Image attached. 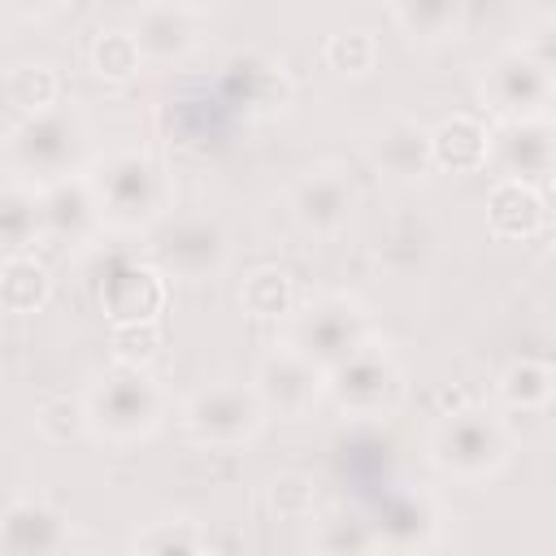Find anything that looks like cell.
<instances>
[{"instance_id":"obj_1","label":"cell","mask_w":556,"mask_h":556,"mask_svg":"<svg viewBox=\"0 0 556 556\" xmlns=\"http://www.w3.org/2000/svg\"><path fill=\"white\" fill-rule=\"evenodd\" d=\"M83 404H87V430L113 447L143 443L148 434H156V426L165 417L161 382L135 361H117V365L100 369L91 378Z\"/></svg>"},{"instance_id":"obj_2","label":"cell","mask_w":556,"mask_h":556,"mask_svg":"<svg viewBox=\"0 0 556 556\" xmlns=\"http://www.w3.org/2000/svg\"><path fill=\"white\" fill-rule=\"evenodd\" d=\"M4 156H9V178L30 182V187H52L61 178L83 174L87 126L65 104H52L30 117H13L4 135Z\"/></svg>"},{"instance_id":"obj_3","label":"cell","mask_w":556,"mask_h":556,"mask_svg":"<svg viewBox=\"0 0 556 556\" xmlns=\"http://www.w3.org/2000/svg\"><path fill=\"white\" fill-rule=\"evenodd\" d=\"M100 217L113 230H148L165 213V174L148 152H104L87 174Z\"/></svg>"},{"instance_id":"obj_4","label":"cell","mask_w":556,"mask_h":556,"mask_svg":"<svg viewBox=\"0 0 556 556\" xmlns=\"http://www.w3.org/2000/svg\"><path fill=\"white\" fill-rule=\"evenodd\" d=\"M508 426L486 408H456L430 430V460L456 482H491L508 465Z\"/></svg>"},{"instance_id":"obj_5","label":"cell","mask_w":556,"mask_h":556,"mask_svg":"<svg viewBox=\"0 0 556 556\" xmlns=\"http://www.w3.org/2000/svg\"><path fill=\"white\" fill-rule=\"evenodd\" d=\"M269 408L252 382H204L200 391L187 395L178 426L195 447H243L248 439L261 434Z\"/></svg>"},{"instance_id":"obj_6","label":"cell","mask_w":556,"mask_h":556,"mask_svg":"<svg viewBox=\"0 0 556 556\" xmlns=\"http://www.w3.org/2000/svg\"><path fill=\"white\" fill-rule=\"evenodd\" d=\"M326 400L343 417L378 421V417L400 408V400H404V369H400V361L382 343L365 339L352 356H343L339 365L326 369Z\"/></svg>"},{"instance_id":"obj_7","label":"cell","mask_w":556,"mask_h":556,"mask_svg":"<svg viewBox=\"0 0 556 556\" xmlns=\"http://www.w3.org/2000/svg\"><path fill=\"white\" fill-rule=\"evenodd\" d=\"M365 339H369V321H365V308L352 295H317L287 326V343L321 369L352 356Z\"/></svg>"},{"instance_id":"obj_8","label":"cell","mask_w":556,"mask_h":556,"mask_svg":"<svg viewBox=\"0 0 556 556\" xmlns=\"http://www.w3.org/2000/svg\"><path fill=\"white\" fill-rule=\"evenodd\" d=\"M152 261L169 278L204 282V278H217L226 269V261H230V235L213 217H178V222H169L156 235Z\"/></svg>"},{"instance_id":"obj_9","label":"cell","mask_w":556,"mask_h":556,"mask_svg":"<svg viewBox=\"0 0 556 556\" xmlns=\"http://www.w3.org/2000/svg\"><path fill=\"white\" fill-rule=\"evenodd\" d=\"M252 387L261 391V400H265L269 413L287 417V421H300V417H308V413L326 400V369L313 365L304 352H295V348L287 343V348L269 352V356L256 365Z\"/></svg>"},{"instance_id":"obj_10","label":"cell","mask_w":556,"mask_h":556,"mask_svg":"<svg viewBox=\"0 0 556 556\" xmlns=\"http://www.w3.org/2000/svg\"><path fill=\"white\" fill-rule=\"evenodd\" d=\"M165 282H169V274L156 261H130V256L113 261L100 274V308L117 330L148 326L165 308V295H169Z\"/></svg>"},{"instance_id":"obj_11","label":"cell","mask_w":556,"mask_h":556,"mask_svg":"<svg viewBox=\"0 0 556 556\" xmlns=\"http://www.w3.org/2000/svg\"><path fill=\"white\" fill-rule=\"evenodd\" d=\"M491 161L504 169L500 178H521L543 191L556 178V126L547 122V113L508 117L491 135Z\"/></svg>"},{"instance_id":"obj_12","label":"cell","mask_w":556,"mask_h":556,"mask_svg":"<svg viewBox=\"0 0 556 556\" xmlns=\"http://www.w3.org/2000/svg\"><path fill=\"white\" fill-rule=\"evenodd\" d=\"M365 156L391 182H421L434 169V126L395 113V117L369 126Z\"/></svg>"},{"instance_id":"obj_13","label":"cell","mask_w":556,"mask_h":556,"mask_svg":"<svg viewBox=\"0 0 556 556\" xmlns=\"http://www.w3.org/2000/svg\"><path fill=\"white\" fill-rule=\"evenodd\" d=\"M552 91H556L552 78H547L521 48L500 52V56L482 70V100H486L491 113H500L504 122H508V117H539V113H547Z\"/></svg>"},{"instance_id":"obj_14","label":"cell","mask_w":556,"mask_h":556,"mask_svg":"<svg viewBox=\"0 0 556 556\" xmlns=\"http://www.w3.org/2000/svg\"><path fill=\"white\" fill-rule=\"evenodd\" d=\"M287 208L295 217V226L313 239H330L348 226L352 208H356V191L348 182L343 169L334 165H317L308 169L291 191H287Z\"/></svg>"},{"instance_id":"obj_15","label":"cell","mask_w":556,"mask_h":556,"mask_svg":"<svg viewBox=\"0 0 556 556\" xmlns=\"http://www.w3.org/2000/svg\"><path fill=\"white\" fill-rule=\"evenodd\" d=\"M70 547V521L39 495H13L0 517V552L4 556H48Z\"/></svg>"},{"instance_id":"obj_16","label":"cell","mask_w":556,"mask_h":556,"mask_svg":"<svg viewBox=\"0 0 556 556\" xmlns=\"http://www.w3.org/2000/svg\"><path fill=\"white\" fill-rule=\"evenodd\" d=\"M217 83H222V96L252 117H269L291 100V83H287L282 65L265 52H235L222 65Z\"/></svg>"},{"instance_id":"obj_17","label":"cell","mask_w":556,"mask_h":556,"mask_svg":"<svg viewBox=\"0 0 556 556\" xmlns=\"http://www.w3.org/2000/svg\"><path fill=\"white\" fill-rule=\"evenodd\" d=\"M135 39L148 65H178L200 48V22L191 4L178 0H152L135 17Z\"/></svg>"},{"instance_id":"obj_18","label":"cell","mask_w":556,"mask_h":556,"mask_svg":"<svg viewBox=\"0 0 556 556\" xmlns=\"http://www.w3.org/2000/svg\"><path fill=\"white\" fill-rule=\"evenodd\" d=\"M39 208H43V230L52 239L78 243V239H87V235H96L104 226L87 174H74V178H61L52 187H39Z\"/></svg>"},{"instance_id":"obj_19","label":"cell","mask_w":556,"mask_h":556,"mask_svg":"<svg viewBox=\"0 0 556 556\" xmlns=\"http://www.w3.org/2000/svg\"><path fill=\"white\" fill-rule=\"evenodd\" d=\"M486 230L495 239H530L543 230V191L521 178H500L486 191Z\"/></svg>"},{"instance_id":"obj_20","label":"cell","mask_w":556,"mask_h":556,"mask_svg":"<svg viewBox=\"0 0 556 556\" xmlns=\"http://www.w3.org/2000/svg\"><path fill=\"white\" fill-rule=\"evenodd\" d=\"M378 534H382V547H395V552H413V547H430L434 534H439V508L430 495H417V491H404V495H391L378 513Z\"/></svg>"},{"instance_id":"obj_21","label":"cell","mask_w":556,"mask_h":556,"mask_svg":"<svg viewBox=\"0 0 556 556\" xmlns=\"http://www.w3.org/2000/svg\"><path fill=\"white\" fill-rule=\"evenodd\" d=\"M491 161V130L473 113H452L434 126V169L473 174Z\"/></svg>"},{"instance_id":"obj_22","label":"cell","mask_w":556,"mask_h":556,"mask_svg":"<svg viewBox=\"0 0 556 556\" xmlns=\"http://www.w3.org/2000/svg\"><path fill=\"white\" fill-rule=\"evenodd\" d=\"M391 17L413 43L434 48V43H447L460 35L465 0H391Z\"/></svg>"},{"instance_id":"obj_23","label":"cell","mask_w":556,"mask_h":556,"mask_svg":"<svg viewBox=\"0 0 556 556\" xmlns=\"http://www.w3.org/2000/svg\"><path fill=\"white\" fill-rule=\"evenodd\" d=\"M52 295V274L43 261H35L30 252H4V265H0V304L4 313L22 317V313H35L43 308Z\"/></svg>"},{"instance_id":"obj_24","label":"cell","mask_w":556,"mask_h":556,"mask_svg":"<svg viewBox=\"0 0 556 556\" xmlns=\"http://www.w3.org/2000/svg\"><path fill=\"white\" fill-rule=\"evenodd\" d=\"M556 391V369L547 361H534V356H517L500 369L495 378V400L504 408H517V413H539L547 408Z\"/></svg>"},{"instance_id":"obj_25","label":"cell","mask_w":556,"mask_h":556,"mask_svg":"<svg viewBox=\"0 0 556 556\" xmlns=\"http://www.w3.org/2000/svg\"><path fill=\"white\" fill-rule=\"evenodd\" d=\"M4 100L17 117L43 113L52 104H61V74L48 61H17L4 74Z\"/></svg>"},{"instance_id":"obj_26","label":"cell","mask_w":556,"mask_h":556,"mask_svg":"<svg viewBox=\"0 0 556 556\" xmlns=\"http://www.w3.org/2000/svg\"><path fill=\"white\" fill-rule=\"evenodd\" d=\"M43 230V208H39V187L9 178L4 195H0V239L4 252H26Z\"/></svg>"},{"instance_id":"obj_27","label":"cell","mask_w":556,"mask_h":556,"mask_svg":"<svg viewBox=\"0 0 556 556\" xmlns=\"http://www.w3.org/2000/svg\"><path fill=\"white\" fill-rule=\"evenodd\" d=\"M313 547L317 552H334V556H352V552H374L382 547V534H378V521H365L361 513H321L313 517Z\"/></svg>"},{"instance_id":"obj_28","label":"cell","mask_w":556,"mask_h":556,"mask_svg":"<svg viewBox=\"0 0 556 556\" xmlns=\"http://www.w3.org/2000/svg\"><path fill=\"white\" fill-rule=\"evenodd\" d=\"M143 65H148V61H143V52H139L135 30L109 26V30L96 35V43H91V70H96L104 83H126V78H135Z\"/></svg>"},{"instance_id":"obj_29","label":"cell","mask_w":556,"mask_h":556,"mask_svg":"<svg viewBox=\"0 0 556 556\" xmlns=\"http://www.w3.org/2000/svg\"><path fill=\"white\" fill-rule=\"evenodd\" d=\"M239 304H243V313H252V317H282V313H291V304H295L291 278H287L282 269H274V265H261V269H252V274L239 282Z\"/></svg>"},{"instance_id":"obj_30","label":"cell","mask_w":556,"mask_h":556,"mask_svg":"<svg viewBox=\"0 0 556 556\" xmlns=\"http://www.w3.org/2000/svg\"><path fill=\"white\" fill-rule=\"evenodd\" d=\"M130 547H135V552H204L208 539H204L200 521L174 513V517H156V521H148V526L130 539Z\"/></svg>"},{"instance_id":"obj_31","label":"cell","mask_w":556,"mask_h":556,"mask_svg":"<svg viewBox=\"0 0 556 556\" xmlns=\"http://www.w3.org/2000/svg\"><path fill=\"white\" fill-rule=\"evenodd\" d=\"M321 56H326V65H330L334 74L361 78V74H369V70L378 65L382 52H378V39H374L369 30H339V35L326 39Z\"/></svg>"},{"instance_id":"obj_32","label":"cell","mask_w":556,"mask_h":556,"mask_svg":"<svg viewBox=\"0 0 556 556\" xmlns=\"http://www.w3.org/2000/svg\"><path fill=\"white\" fill-rule=\"evenodd\" d=\"M35 430L48 439V443H70L78 434H91L87 430V404L83 400H70V395H52L35 408Z\"/></svg>"},{"instance_id":"obj_33","label":"cell","mask_w":556,"mask_h":556,"mask_svg":"<svg viewBox=\"0 0 556 556\" xmlns=\"http://www.w3.org/2000/svg\"><path fill=\"white\" fill-rule=\"evenodd\" d=\"M426 248H430V235H426V226H417V222H408V235H400V226H391V230L378 239V252H382L391 265H400V269L417 265V261L426 256Z\"/></svg>"},{"instance_id":"obj_34","label":"cell","mask_w":556,"mask_h":556,"mask_svg":"<svg viewBox=\"0 0 556 556\" xmlns=\"http://www.w3.org/2000/svg\"><path fill=\"white\" fill-rule=\"evenodd\" d=\"M269 500H274L278 517H287V521H304V517H313V491H308V482H304L300 473H282V478H274Z\"/></svg>"},{"instance_id":"obj_35","label":"cell","mask_w":556,"mask_h":556,"mask_svg":"<svg viewBox=\"0 0 556 556\" xmlns=\"http://www.w3.org/2000/svg\"><path fill=\"white\" fill-rule=\"evenodd\" d=\"M547 78H552V87H556V17H539L526 35H521V43H517Z\"/></svg>"},{"instance_id":"obj_36","label":"cell","mask_w":556,"mask_h":556,"mask_svg":"<svg viewBox=\"0 0 556 556\" xmlns=\"http://www.w3.org/2000/svg\"><path fill=\"white\" fill-rule=\"evenodd\" d=\"M4 4H9V13H17V17L35 22V17H48V13H56L65 0H4Z\"/></svg>"},{"instance_id":"obj_37","label":"cell","mask_w":556,"mask_h":556,"mask_svg":"<svg viewBox=\"0 0 556 556\" xmlns=\"http://www.w3.org/2000/svg\"><path fill=\"white\" fill-rule=\"evenodd\" d=\"M178 4H191V9H200V4H213V0H178Z\"/></svg>"},{"instance_id":"obj_38","label":"cell","mask_w":556,"mask_h":556,"mask_svg":"<svg viewBox=\"0 0 556 556\" xmlns=\"http://www.w3.org/2000/svg\"><path fill=\"white\" fill-rule=\"evenodd\" d=\"M552 256H556V235H552Z\"/></svg>"}]
</instances>
